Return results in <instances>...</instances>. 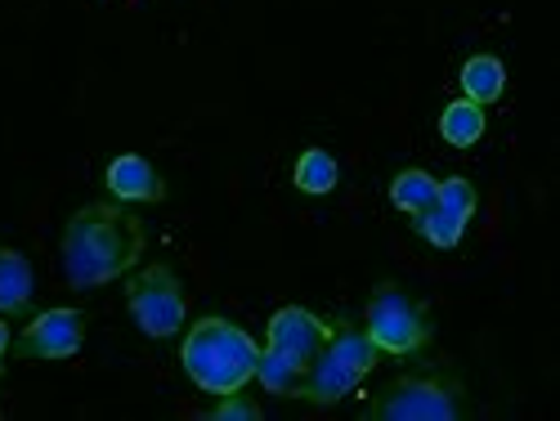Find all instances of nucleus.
<instances>
[{
    "label": "nucleus",
    "instance_id": "5",
    "mask_svg": "<svg viewBox=\"0 0 560 421\" xmlns=\"http://www.w3.org/2000/svg\"><path fill=\"white\" fill-rule=\"evenodd\" d=\"M363 332L386 359L408 363L417 354H427V346L435 341V318L427 301L408 296L395 283H382L363 305Z\"/></svg>",
    "mask_w": 560,
    "mask_h": 421
},
{
    "label": "nucleus",
    "instance_id": "8",
    "mask_svg": "<svg viewBox=\"0 0 560 421\" xmlns=\"http://www.w3.org/2000/svg\"><path fill=\"white\" fill-rule=\"evenodd\" d=\"M85 346V314L72 305L40 309L14 341V354L27 363H63Z\"/></svg>",
    "mask_w": 560,
    "mask_h": 421
},
{
    "label": "nucleus",
    "instance_id": "16",
    "mask_svg": "<svg viewBox=\"0 0 560 421\" xmlns=\"http://www.w3.org/2000/svg\"><path fill=\"white\" fill-rule=\"evenodd\" d=\"M301 377L305 372L292 363V359H283L278 350H260V359H256V377L252 382H260L265 386V395H278V399H296L301 395Z\"/></svg>",
    "mask_w": 560,
    "mask_h": 421
},
{
    "label": "nucleus",
    "instance_id": "12",
    "mask_svg": "<svg viewBox=\"0 0 560 421\" xmlns=\"http://www.w3.org/2000/svg\"><path fill=\"white\" fill-rule=\"evenodd\" d=\"M457 81H462V100L489 108L493 100H502V90H506V68H502L498 55H471L462 63Z\"/></svg>",
    "mask_w": 560,
    "mask_h": 421
},
{
    "label": "nucleus",
    "instance_id": "18",
    "mask_svg": "<svg viewBox=\"0 0 560 421\" xmlns=\"http://www.w3.org/2000/svg\"><path fill=\"white\" fill-rule=\"evenodd\" d=\"M10 346H14V337H10V323L0 318V377H5V354H10Z\"/></svg>",
    "mask_w": 560,
    "mask_h": 421
},
{
    "label": "nucleus",
    "instance_id": "13",
    "mask_svg": "<svg viewBox=\"0 0 560 421\" xmlns=\"http://www.w3.org/2000/svg\"><path fill=\"white\" fill-rule=\"evenodd\" d=\"M485 130H489V117H485V108L471 104V100H453V104L440 113V135H444V144H453V149L480 144Z\"/></svg>",
    "mask_w": 560,
    "mask_h": 421
},
{
    "label": "nucleus",
    "instance_id": "4",
    "mask_svg": "<svg viewBox=\"0 0 560 421\" xmlns=\"http://www.w3.org/2000/svg\"><path fill=\"white\" fill-rule=\"evenodd\" d=\"M377 363H382V350L368 341L363 327H354V323H332V332H328V341H323L318 359L305 367L301 395H296V399H310V404H341L346 395L359 390V382H363Z\"/></svg>",
    "mask_w": 560,
    "mask_h": 421
},
{
    "label": "nucleus",
    "instance_id": "17",
    "mask_svg": "<svg viewBox=\"0 0 560 421\" xmlns=\"http://www.w3.org/2000/svg\"><path fill=\"white\" fill-rule=\"evenodd\" d=\"M207 417L211 421H260V404H252L243 390H233V395H215V408Z\"/></svg>",
    "mask_w": 560,
    "mask_h": 421
},
{
    "label": "nucleus",
    "instance_id": "11",
    "mask_svg": "<svg viewBox=\"0 0 560 421\" xmlns=\"http://www.w3.org/2000/svg\"><path fill=\"white\" fill-rule=\"evenodd\" d=\"M36 296L32 260L14 247H0V314H27Z\"/></svg>",
    "mask_w": 560,
    "mask_h": 421
},
{
    "label": "nucleus",
    "instance_id": "2",
    "mask_svg": "<svg viewBox=\"0 0 560 421\" xmlns=\"http://www.w3.org/2000/svg\"><path fill=\"white\" fill-rule=\"evenodd\" d=\"M256 359H260V346L252 341V332L224 314L198 318L189 332H184V346H179L184 377H189L202 395L243 390L256 377Z\"/></svg>",
    "mask_w": 560,
    "mask_h": 421
},
{
    "label": "nucleus",
    "instance_id": "1",
    "mask_svg": "<svg viewBox=\"0 0 560 421\" xmlns=\"http://www.w3.org/2000/svg\"><path fill=\"white\" fill-rule=\"evenodd\" d=\"M149 252V229L126 202H85L63 224V278L77 292L108 288Z\"/></svg>",
    "mask_w": 560,
    "mask_h": 421
},
{
    "label": "nucleus",
    "instance_id": "14",
    "mask_svg": "<svg viewBox=\"0 0 560 421\" xmlns=\"http://www.w3.org/2000/svg\"><path fill=\"white\" fill-rule=\"evenodd\" d=\"M337 179H341V166L332 153H323V149H305L292 166V184L301 194L310 198H323V194H332L337 189Z\"/></svg>",
    "mask_w": 560,
    "mask_h": 421
},
{
    "label": "nucleus",
    "instance_id": "3",
    "mask_svg": "<svg viewBox=\"0 0 560 421\" xmlns=\"http://www.w3.org/2000/svg\"><path fill=\"white\" fill-rule=\"evenodd\" d=\"M368 421H457L466 417V386L453 367L399 372L363 404Z\"/></svg>",
    "mask_w": 560,
    "mask_h": 421
},
{
    "label": "nucleus",
    "instance_id": "10",
    "mask_svg": "<svg viewBox=\"0 0 560 421\" xmlns=\"http://www.w3.org/2000/svg\"><path fill=\"white\" fill-rule=\"evenodd\" d=\"M104 184H108V194L113 202H166V179L158 175V166L149 157H139V153H121L108 162L104 171Z\"/></svg>",
    "mask_w": 560,
    "mask_h": 421
},
{
    "label": "nucleus",
    "instance_id": "7",
    "mask_svg": "<svg viewBox=\"0 0 560 421\" xmlns=\"http://www.w3.org/2000/svg\"><path fill=\"white\" fill-rule=\"evenodd\" d=\"M480 207V194H476V184L466 179V175H448L435 184V202L422 211V215H412V229L422 233V238L435 247V252H453L462 243V233L466 224H471Z\"/></svg>",
    "mask_w": 560,
    "mask_h": 421
},
{
    "label": "nucleus",
    "instance_id": "6",
    "mask_svg": "<svg viewBox=\"0 0 560 421\" xmlns=\"http://www.w3.org/2000/svg\"><path fill=\"white\" fill-rule=\"evenodd\" d=\"M126 309L139 332L153 341L179 337L189 323V301H184L179 273L171 265H144L139 273H126Z\"/></svg>",
    "mask_w": 560,
    "mask_h": 421
},
{
    "label": "nucleus",
    "instance_id": "15",
    "mask_svg": "<svg viewBox=\"0 0 560 421\" xmlns=\"http://www.w3.org/2000/svg\"><path fill=\"white\" fill-rule=\"evenodd\" d=\"M435 175L431 171H422V166H408V171H399L395 179H390V202H395V211H404V215H422L431 202H435Z\"/></svg>",
    "mask_w": 560,
    "mask_h": 421
},
{
    "label": "nucleus",
    "instance_id": "9",
    "mask_svg": "<svg viewBox=\"0 0 560 421\" xmlns=\"http://www.w3.org/2000/svg\"><path fill=\"white\" fill-rule=\"evenodd\" d=\"M328 332H332V323L318 318L314 309H305V305H283V309L269 318L265 346L278 350L283 359H292V363L305 372V367L318 359V350H323V341H328Z\"/></svg>",
    "mask_w": 560,
    "mask_h": 421
}]
</instances>
